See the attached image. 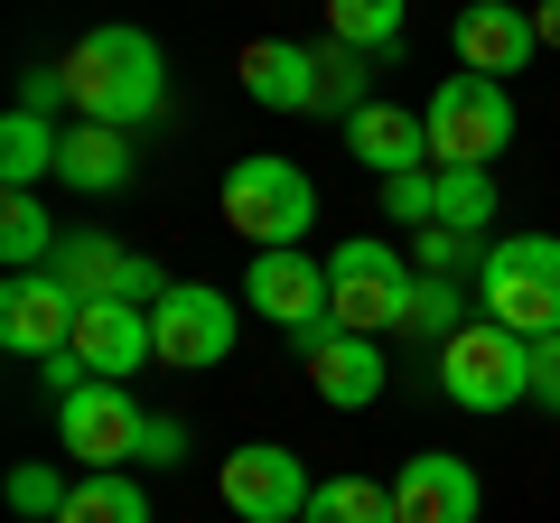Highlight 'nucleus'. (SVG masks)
Segmentation results:
<instances>
[{"instance_id": "1", "label": "nucleus", "mask_w": 560, "mask_h": 523, "mask_svg": "<svg viewBox=\"0 0 560 523\" xmlns=\"http://www.w3.org/2000/svg\"><path fill=\"white\" fill-rule=\"evenodd\" d=\"M168 103V57L150 28L131 20H103L66 47V113L75 121H113V131H140V121H160Z\"/></svg>"}, {"instance_id": "2", "label": "nucleus", "mask_w": 560, "mask_h": 523, "mask_svg": "<svg viewBox=\"0 0 560 523\" xmlns=\"http://www.w3.org/2000/svg\"><path fill=\"white\" fill-rule=\"evenodd\" d=\"M224 224H234L253 253H290V243L318 224V178L300 160H280V150H253V160L224 168Z\"/></svg>"}, {"instance_id": "3", "label": "nucleus", "mask_w": 560, "mask_h": 523, "mask_svg": "<svg viewBox=\"0 0 560 523\" xmlns=\"http://www.w3.org/2000/svg\"><path fill=\"white\" fill-rule=\"evenodd\" d=\"M477 318L514 337H560V234H504L477 262Z\"/></svg>"}, {"instance_id": "4", "label": "nucleus", "mask_w": 560, "mask_h": 523, "mask_svg": "<svg viewBox=\"0 0 560 523\" xmlns=\"http://www.w3.org/2000/svg\"><path fill=\"white\" fill-rule=\"evenodd\" d=\"M440 393L458 411H514V403H533V337H514V327H495V318H467L458 337L440 346Z\"/></svg>"}, {"instance_id": "5", "label": "nucleus", "mask_w": 560, "mask_h": 523, "mask_svg": "<svg viewBox=\"0 0 560 523\" xmlns=\"http://www.w3.org/2000/svg\"><path fill=\"white\" fill-rule=\"evenodd\" d=\"M411 281H420V271L393 253V243L355 234V243L327 253V318H337L346 337H393L401 309H411Z\"/></svg>"}, {"instance_id": "6", "label": "nucleus", "mask_w": 560, "mask_h": 523, "mask_svg": "<svg viewBox=\"0 0 560 523\" xmlns=\"http://www.w3.org/2000/svg\"><path fill=\"white\" fill-rule=\"evenodd\" d=\"M495 150H514V94L495 75H440L430 94V160L440 168H495Z\"/></svg>"}, {"instance_id": "7", "label": "nucleus", "mask_w": 560, "mask_h": 523, "mask_svg": "<svg viewBox=\"0 0 560 523\" xmlns=\"http://www.w3.org/2000/svg\"><path fill=\"white\" fill-rule=\"evenodd\" d=\"M140 430H150V411L131 403V383H75V393L57 403V440H66V458H75L84 477L131 467L140 458Z\"/></svg>"}, {"instance_id": "8", "label": "nucleus", "mask_w": 560, "mask_h": 523, "mask_svg": "<svg viewBox=\"0 0 560 523\" xmlns=\"http://www.w3.org/2000/svg\"><path fill=\"white\" fill-rule=\"evenodd\" d=\"M150 327H160V364L168 374H206V364L234 356L243 300H224V290H206V281H178L160 309H150Z\"/></svg>"}, {"instance_id": "9", "label": "nucleus", "mask_w": 560, "mask_h": 523, "mask_svg": "<svg viewBox=\"0 0 560 523\" xmlns=\"http://www.w3.org/2000/svg\"><path fill=\"white\" fill-rule=\"evenodd\" d=\"M215 486H224V504H234L243 523H300V514H308V496H318V477L300 467V449H280V440L234 449Z\"/></svg>"}, {"instance_id": "10", "label": "nucleus", "mask_w": 560, "mask_h": 523, "mask_svg": "<svg viewBox=\"0 0 560 523\" xmlns=\"http://www.w3.org/2000/svg\"><path fill=\"white\" fill-rule=\"evenodd\" d=\"M75 318H84V300L57 271H10V281H0V346H10V356H28V364L66 356V346H75Z\"/></svg>"}, {"instance_id": "11", "label": "nucleus", "mask_w": 560, "mask_h": 523, "mask_svg": "<svg viewBox=\"0 0 560 523\" xmlns=\"http://www.w3.org/2000/svg\"><path fill=\"white\" fill-rule=\"evenodd\" d=\"M243 300H253L280 337H318V327H337V318H327V262H308L300 243H290V253H253Z\"/></svg>"}, {"instance_id": "12", "label": "nucleus", "mask_w": 560, "mask_h": 523, "mask_svg": "<svg viewBox=\"0 0 560 523\" xmlns=\"http://www.w3.org/2000/svg\"><path fill=\"white\" fill-rule=\"evenodd\" d=\"M75 364L94 383H131L140 364H160V327H150V309H140V300H84Z\"/></svg>"}, {"instance_id": "13", "label": "nucleus", "mask_w": 560, "mask_h": 523, "mask_svg": "<svg viewBox=\"0 0 560 523\" xmlns=\"http://www.w3.org/2000/svg\"><path fill=\"white\" fill-rule=\"evenodd\" d=\"M448 38H458V66H467V75H495V84H504V75H523V66L541 57L533 10H514V0H467Z\"/></svg>"}, {"instance_id": "14", "label": "nucleus", "mask_w": 560, "mask_h": 523, "mask_svg": "<svg viewBox=\"0 0 560 523\" xmlns=\"http://www.w3.org/2000/svg\"><path fill=\"white\" fill-rule=\"evenodd\" d=\"M393 514H401V523H477V467L448 458V449H420V458H401V477H393Z\"/></svg>"}, {"instance_id": "15", "label": "nucleus", "mask_w": 560, "mask_h": 523, "mask_svg": "<svg viewBox=\"0 0 560 523\" xmlns=\"http://www.w3.org/2000/svg\"><path fill=\"white\" fill-rule=\"evenodd\" d=\"M346 160L374 168V178H411V168H440L430 160V113H401V103H364L346 121Z\"/></svg>"}, {"instance_id": "16", "label": "nucleus", "mask_w": 560, "mask_h": 523, "mask_svg": "<svg viewBox=\"0 0 560 523\" xmlns=\"http://www.w3.org/2000/svg\"><path fill=\"white\" fill-rule=\"evenodd\" d=\"M243 94L261 113H318V47H290V38H253L243 47Z\"/></svg>"}, {"instance_id": "17", "label": "nucleus", "mask_w": 560, "mask_h": 523, "mask_svg": "<svg viewBox=\"0 0 560 523\" xmlns=\"http://www.w3.org/2000/svg\"><path fill=\"white\" fill-rule=\"evenodd\" d=\"M140 168L131 131H113V121H66V150H57V187H75V197H121Z\"/></svg>"}, {"instance_id": "18", "label": "nucleus", "mask_w": 560, "mask_h": 523, "mask_svg": "<svg viewBox=\"0 0 560 523\" xmlns=\"http://www.w3.org/2000/svg\"><path fill=\"white\" fill-rule=\"evenodd\" d=\"M308 383H318L327 411H364L383 403V337H327L318 356H308Z\"/></svg>"}, {"instance_id": "19", "label": "nucleus", "mask_w": 560, "mask_h": 523, "mask_svg": "<svg viewBox=\"0 0 560 523\" xmlns=\"http://www.w3.org/2000/svg\"><path fill=\"white\" fill-rule=\"evenodd\" d=\"M57 150H66V131L47 113H20V103L0 113V187H10V197H38V187L57 178Z\"/></svg>"}, {"instance_id": "20", "label": "nucleus", "mask_w": 560, "mask_h": 523, "mask_svg": "<svg viewBox=\"0 0 560 523\" xmlns=\"http://www.w3.org/2000/svg\"><path fill=\"white\" fill-rule=\"evenodd\" d=\"M75 300H121V281H131V253H121L113 234H94V224H75V234L57 243V262H47Z\"/></svg>"}, {"instance_id": "21", "label": "nucleus", "mask_w": 560, "mask_h": 523, "mask_svg": "<svg viewBox=\"0 0 560 523\" xmlns=\"http://www.w3.org/2000/svg\"><path fill=\"white\" fill-rule=\"evenodd\" d=\"M401 10L411 0H327V38L383 66V57H401Z\"/></svg>"}, {"instance_id": "22", "label": "nucleus", "mask_w": 560, "mask_h": 523, "mask_svg": "<svg viewBox=\"0 0 560 523\" xmlns=\"http://www.w3.org/2000/svg\"><path fill=\"white\" fill-rule=\"evenodd\" d=\"M467 318H477V290H458V281H430V271H420V281H411V309H401V337H420V346H448Z\"/></svg>"}, {"instance_id": "23", "label": "nucleus", "mask_w": 560, "mask_h": 523, "mask_svg": "<svg viewBox=\"0 0 560 523\" xmlns=\"http://www.w3.org/2000/svg\"><path fill=\"white\" fill-rule=\"evenodd\" d=\"M57 216H47V197H10L0 206V262H10V271H47V262H57Z\"/></svg>"}, {"instance_id": "24", "label": "nucleus", "mask_w": 560, "mask_h": 523, "mask_svg": "<svg viewBox=\"0 0 560 523\" xmlns=\"http://www.w3.org/2000/svg\"><path fill=\"white\" fill-rule=\"evenodd\" d=\"M57 523H150V496L131 486V467H103V477H75Z\"/></svg>"}, {"instance_id": "25", "label": "nucleus", "mask_w": 560, "mask_h": 523, "mask_svg": "<svg viewBox=\"0 0 560 523\" xmlns=\"http://www.w3.org/2000/svg\"><path fill=\"white\" fill-rule=\"evenodd\" d=\"M300 523H401V514H393V486H374V477H327L318 496H308Z\"/></svg>"}, {"instance_id": "26", "label": "nucleus", "mask_w": 560, "mask_h": 523, "mask_svg": "<svg viewBox=\"0 0 560 523\" xmlns=\"http://www.w3.org/2000/svg\"><path fill=\"white\" fill-rule=\"evenodd\" d=\"M430 224L486 234V224H495V168H440V206H430Z\"/></svg>"}, {"instance_id": "27", "label": "nucleus", "mask_w": 560, "mask_h": 523, "mask_svg": "<svg viewBox=\"0 0 560 523\" xmlns=\"http://www.w3.org/2000/svg\"><path fill=\"white\" fill-rule=\"evenodd\" d=\"M364 66H374V57H355V47H337V38L318 47V113L337 121V131L364 113V103H374V94H364Z\"/></svg>"}, {"instance_id": "28", "label": "nucleus", "mask_w": 560, "mask_h": 523, "mask_svg": "<svg viewBox=\"0 0 560 523\" xmlns=\"http://www.w3.org/2000/svg\"><path fill=\"white\" fill-rule=\"evenodd\" d=\"M477 262H486V234H458V224H420L411 243V271H430V281H458Z\"/></svg>"}, {"instance_id": "29", "label": "nucleus", "mask_w": 560, "mask_h": 523, "mask_svg": "<svg viewBox=\"0 0 560 523\" xmlns=\"http://www.w3.org/2000/svg\"><path fill=\"white\" fill-rule=\"evenodd\" d=\"M430 206H440V168H411V178H383V216L393 224H430Z\"/></svg>"}, {"instance_id": "30", "label": "nucleus", "mask_w": 560, "mask_h": 523, "mask_svg": "<svg viewBox=\"0 0 560 523\" xmlns=\"http://www.w3.org/2000/svg\"><path fill=\"white\" fill-rule=\"evenodd\" d=\"M66 496H75V486H57V467H10V504H20V514H38V523H57L66 514Z\"/></svg>"}, {"instance_id": "31", "label": "nucleus", "mask_w": 560, "mask_h": 523, "mask_svg": "<svg viewBox=\"0 0 560 523\" xmlns=\"http://www.w3.org/2000/svg\"><path fill=\"white\" fill-rule=\"evenodd\" d=\"M57 103H66V66H28V75H20V113L57 121Z\"/></svg>"}, {"instance_id": "32", "label": "nucleus", "mask_w": 560, "mask_h": 523, "mask_svg": "<svg viewBox=\"0 0 560 523\" xmlns=\"http://www.w3.org/2000/svg\"><path fill=\"white\" fill-rule=\"evenodd\" d=\"M178 458H187V430L150 411V430H140V467H178Z\"/></svg>"}, {"instance_id": "33", "label": "nucleus", "mask_w": 560, "mask_h": 523, "mask_svg": "<svg viewBox=\"0 0 560 523\" xmlns=\"http://www.w3.org/2000/svg\"><path fill=\"white\" fill-rule=\"evenodd\" d=\"M533 403L560 411V337H533Z\"/></svg>"}, {"instance_id": "34", "label": "nucleus", "mask_w": 560, "mask_h": 523, "mask_svg": "<svg viewBox=\"0 0 560 523\" xmlns=\"http://www.w3.org/2000/svg\"><path fill=\"white\" fill-rule=\"evenodd\" d=\"M533 28H541V47H560V0H533Z\"/></svg>"}]
</instances>
